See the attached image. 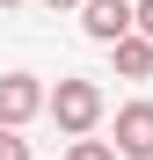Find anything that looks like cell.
<instances>
[{"label":"cell","mask_w":153,"mask_h":160,"mask_svg":"<svg viewBox=\"0 0 153 160\" xmlns=\"http://www.w3.org/2000/svg\"><path fill=\"white\" fill-rule=\"evenodd\" d=\"M44 109H51V124H59L66 138H88V131L102 124V88L95 80H59Z\"/></svg>","instance_id":"6da1fadb"},{"label":"cell","mask_w":153,"mask_h":160,"mask_svg":"<svg viewBox=\"0 0 153 160\" xmlns=\"http://www.w3.org/2000/svg\"><path fill=\"white\" fill-rule=\"evenodd\" d=\"M44 102H51V95H44V80H37V73H0V124H15V131H22Z\"/></svg>","instance_id":"7a4b0ae2"},{"label":"cell","mask_w":153,"mask_h":160,"mask_svg":"<svg viewBox=\"0 0 153 160\" xmlns=\"http://www.w3.org/2000/svg\"><path fill=\"white\" fill-rule=\"evenodd\" d=\"M80 29L95 44H124L139 29V8H131V0H88V8H80Z\"/></svg>","instance_id":"3957f363"},{"label":"cell","mask_w":153,"mask_h":160,"mask_svg":"<svg viewBox=\"0 0 153 160\" xmlns=\"http://www.w3.org/2000/svg\"><path fill=\"white\" fill-rule=\"evenodd\" d=\"M117 160H153V102L117 109Z\"/></svg>","instance_id":"277c9868"},{"label":"cell","mask_w":153,"mask_h":160,"mask_svg":"<svg viewBox=\"0 0 153 160\" xmlns=\"http://www.w3.org/2000/svg\"><path fill=\"white\" fill-rule=\"evenodd\" d=\"M110 51H117V73H124V80H153V37H139V29H131V37L110 44Z\"/></svg>","instance_id":"5b68a950"},{"label":"cell","mask_w":153,"mask_h":160,"mask_svg":"<svg viewBox=\"0 0 153 160\" xmlns=\"http://www.w3.org/2000/svg\"><path fill=\"white\" fill-rule=\"evenodd\" d=\"M66 160H117V146H110V138H73Z\"/></svg>","instance_id":"8992f818"},{"label":"cell","mask_w":153,"mask_h":160,"mask_svg":"<svg viewBox=\"0 0 153 160\" xmlns=\"http://www.w3.org/2000/svg\"><path fill=\"white\" fill-rule=\"evenodd\" d=\"M0 160H29V138H22L15 124H0Z\"/></svg>","instance_id":"52a82bcc"},{"label":"cell","mask_w":153,"mask_h":160,"mask_svg":"<svg viewBox=\"0 0 153 160\" xmlns=\"http://www.w3.org/2000/svg\"><path fill=\"white\" fill-rule=\"evenodd\" d=\"M139 37H153V0H139Z\"/></svg>","instance_id":"ba28073f"},{"label":"cell","mask_w":153,"mask_h":160,"mask_svg":"<svg viewBox=\"0 0 153 160\" xmlns=\"http://www.w3.org/2000/svg\"><path fill=\"white\" fill-rule=\"evenodd\" d=\"M44 8H88V0H44Z\"/></svg>","instance_id":"9c48e42d"},{"label":"cell","mask_w":153,"mask_h":160,"mask_svg":"<svg viewBox=\"0 0 153 160\" xmlns=\"http://www.w3.org/2000/svg\"><path fill=\"white\" fill-rule=\"evenodd\" d=\"M0 8H15V0H0Z\"/></svg>","instance_id":"30bf717a"}]
</instances>
